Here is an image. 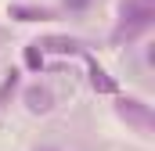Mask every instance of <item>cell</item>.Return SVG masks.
Returning <instances> with one entry per match:
<instances>
[{"mask_svg":"<svg viewBox=\"0 0 155 151\" xmlns=\"http://www.w3.org/2000/svg\"><path fill=\"white\" fill-rule=\"evenodd\" d=\"M152 25H155V7L141 4V0H123L119 4V25L112 33V43H123V40L130 43L141 33H148Z\"/></svg>","mask_w":155,"mask_h":151,"instance_id":"6da1fadb","label":"cell"},{"mask_svg":"<svg viewBox=\"0 0 155 151\" xmlns=\"http://www.w3.org/2000/svg\"><path fill=\"white\" fill-rule=\"evenodd\" d=\"M116 115L126 126H134L137 133H152L155 130L152 104H144V101H137V97H116Z\"/></svg>","mask_w":155,"mask_h":151,"instance_id":"7a4b0ae2","label":"cell"},{"mask_svg":"<svg viewBox=\"0 0 155 151\" xmlns=\"http://www.w3.org/2000/svg\"><path fill=\"white\" fill-rule=\"evenodd\" d=\"M22 104H25L29 115H47L51 108H54V94H51L43 83H33V86L22 90Z\"/></svg>","mask_w":155,"mask_h":151,"instance_id":"3957f363","label":"cell"},{"mask_svg":"<svg viewBox=\"0 0 155 151\" xmlns=\"http://www.w3.org/2000/svg\"><path fill=\"white\" fill-rule=\"evenodd\" d=\"M43 54H87V43L76 36H43V40H33Z\"/></svg>","mask_w":155,"mask_h":151,"instance_id":"277c9868","label":"cell"},{"mask_svg":"<svg viewBox=\"0 0 155 151\" xmlns=\"http://www.w3.org/2000/svg\"><path fill=\"white\" fill-rule=\"evenodd\" d=\"M83 61H87V76H90V86H94V94H105V97H116L119 94V83L112 79V76L105 72L90 54H83Z\"/></svg>","mask_w":155,"mask_h":151,"instance_id":"5b68a950","label":"cell"},{"mask_svg":"<svg viewBox=\"0 0 155 151\" xmlns=\"http://www.w3.org/2000/svg\"><path fill=\"white\" fill-rule=\"evenodd\" d=\"M7 18H15V22H54L58 11L54 7H40V4H11Z\"/></svg>","mask_w":155,"mask_h":151,"instance_id":"8992f818","label":"cell"},{"mask_svg":"<svg viewBox=\"0 0 155 151\" xmlns=\"http://www.w3.org/2000/svg\"><path fill=\"white\" fill-rule=\"evenodd\" d=\"M22 61H25V69L29 72H43V50H40L36 43H29V47H22Z\"/></svg>","mask_w":155,"mask_h":151,"instance_id":"52a82bcc","label":"cell"},{"mask_svg":"<svg viewBox=\"0 0 155 151\" xmlns=\"http://www.w3.org/2000/svg\"><path fill=\"white\" fill-rule=\"evenodd\" d=\"M15 90H18V69H11V72H7L4 86H0V101H7V97H11Z\"/></svg>","mask_w":155,"mask_h":151,"instance_id":"ba28073f","label":"cell"},{"mask_svg":"<svg viewBox=\"0 0 155 151\" xmlns=\"http://www.w3.org/2000/svg\"><path fill=\"white\" fill-rule=\"evenodd\" d=\"M61 4H65V11L83 14V11H90V4H94V0H61Z\"/></svg>","mask_w":155,"mask_h":151,"instance_id":"9c48e42d","label":"cell"},{"mask_svg":"<svg viewBox=\"0 0 155 151\" xmlns=\"http://www.w3.org/2000/svg\"><path fill=\"white\" fill-rule=\"evenodd\" d=\"M40 151H58V148H40Z\"/></svg>","mask_w":155,"mask_h":151,"instance_id":"30bf717a","label":"cell"},{"mask_svg":"<svg viewBox=\"0 0 155 151\" xmlns=\"http://www.w3.org/2000/svg\"><path fill=\"white\" fill-rule=\"evenodd\" d=\"M141 4H148V7H152V0H141Z\"/></svg>","mask_w":155,"mask_h":151,"instance_id":"8fae6325","label":"cell"}]
</instances>
